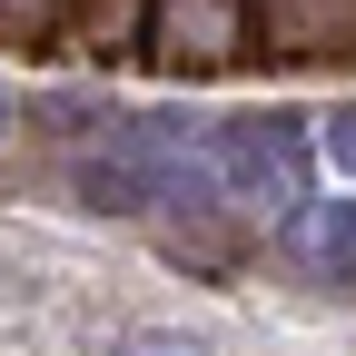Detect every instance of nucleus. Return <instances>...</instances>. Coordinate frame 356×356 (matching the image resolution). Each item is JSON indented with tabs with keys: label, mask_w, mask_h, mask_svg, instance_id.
I'll return each instance as SVG.
<instances>
[{
	"label": "nucleus",
	"mask_w": 356,
	"mask_h": 356,
	"mask_svg": "<svg viewBox=\"0 0 356 356\" xmlns=\"http://www.w3.org/2000/svg\"><path fill=\"white\" fill-rule=\"evenodd\" d=\"M70 0H0V50H50Z\"/></svg>",
	"instance_id": "6"
},
{
	"label": "nucleus",
	"mask_w": 356,
	"mask_h": 356,
	"mask_svg": "<svg viewBox=\"0 0 356 356\" xmlns=\"http://www.w3.org/2000/svg\"><path fill=\"white\" fill-rule=\"evenodd\" d=\"M257 60L277 70L356 60V0H257Z\"/></svg>",
	"instance_id": "3"
},
{
	"label": "nucleus",
	"mask_w": 356,
	"mask_h": 356,
	"mask_svg": "<svg viewBox=\"0 0 356 356\" xmlns=\"http://www.w3.org/2000/svg\"><path fill=\"white\" fill-rule=\"evenodd\" d=\"M307 119L287 109H248V119H218L208 139H218V168H228V198H277V218L307 198V159H317V139H297Z\"/></svg>",
	"instance_id": "2"
},
{
	"label": "nucleus",
	"mask_w": 356,
	"mask_h": 356,
	"mask_svg": "<svg viewBox=\"0 0 356 356\" xmlns=\"http://www.w3.org/2000/svg\"><path fill=\"white\" fill-rule=\"evenodd\" d=\"M149 70L168 79H218L257 60V0H149Z\"/></svg>",
	"instance_id": "1"
},
{
	"label": "nucleus",
	"mask_w": 356,
	"mask_h": 356,
	"mask_svg": "<svg viewBox=\"0 0 356 356\" xmlns=\"http://www.w3.org/2000/svg\"><path fill=\"white\" fill-rule=\"evenodd\" d=\"M277 248L307 257V267H327V277H356V208H287L277 218Z\"/></svg>",
	"instance_id": "5"
},
{
	"label": "nucleus",
	"mask_w": 356,
	"mask_h": 356,
	"mask_svg": "<svg viewBox=\"0 0 356 356\" xmlns=\"http://www.w3.org/2000/svg\"><path fill=\"white\" fill-rule=\"evenodd\" d=\"M60 50H79L89 70H119L149 50V0H70L60 20Z\"/></svg>",
	"instance_id": "4"
},
{
	"label": "nucleus",
	"mask_w": 356,
	"mask_h": 356,
	"mask_svg": "<svg viewBox=\"0 0 356 356\" xmlns=\"http://www.w3.org/2000/svg\"><path fill=\"white\" fill-rule=\"evenodd\" d=\"M119 356H208V346H198V337H178V327H139Z\"/></svg>",
	"instance_id": "8"
},
{
	"label": "nucleus",
	"mask_w": 356,
	"mask_h": 356,
	"mask_svg": "<svg viewBox=\"0 0 356 356\" xmlns=\"http://www.w3.org/2000/svg\"><path fill=\"white\" fill-rule=\"evenodd\" d=\"M317 159H327L337 178H356V99H337V109L317 119Z\"/></svg>",
	"instance_id": "7"
},
{
	"label": "nucleus",
	"mask_w": 356,
	"mask_h": 356,
	"mask_svg": "<svg viewBox=\"0 0 356 356\" xmlns=\"http://www.w3.org/2000/svg\"><path fill=\"white\" fill-rule=\"evenodd\" d=\"M0 129H10V89H0Z\"/></svg>",
	"instance_id": "9"
}]
</instances>
